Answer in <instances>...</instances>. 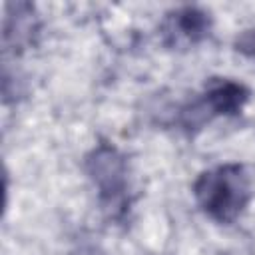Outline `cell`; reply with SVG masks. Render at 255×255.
<instances>
[{
	"label": "cell",
	"instance_id": "6da1fadb",
	"mask_svg": "<svg viewBox=\"0 0 255 255\" xmlns=\"http://www.w3.org/2000/svg\"><path fill=\"white\" fill-rule=\"evenodd\" d=\"M193 195L201 211L217 223H233L253 195L251 175L243 163H221L199 173Z\"/></svg>",
	"mask_w": 255,
	"mask_h": 255
},
{
	"label": "cell",
	"instance_id": "7a4b0ae2",
	"mask_svg": "<svg viewBox=\"0 0 255 255\" xmlns=\"http://www.w3.org/2000/svg\"><path fill=\"white\" fill-rule=\"evenodd\" d=\"M88 177L92 179L102 209L112 219H124L129 209V177L128 161L112 143H98L84 159Z\"/></svg>",
	"mask_w": 255,
	"mask_h": 255
},
{
	"label": "cell",
	"instance_id": "3957f363",
	"mask_svg": "<svg viewBox=\"0 0 255 255\" xmlns=\"http://www.w3.org/2000/svg\"><path fill=\"white\" fill-rule=\"evenodd\" d=\"M249 100V90L229 78H211L205 84L203 94L181 112V124L185 128H199L217 116H235Z\"/></svg>",
	"mask_w": 255,
	"mask_h": 255
},
{
	"label": "cell",
	"instance_id": "277c9868",
	"mask_svg": "<svg viewBox=\"0 0 255 255\" xmlns=\"http://www.w3.org/2000/svg\"><path fill=\"white\" fill-rule=\"evenodd\" d=\"M159 32L165 46L191 48L209 36L211 16L197 6H181L165 14Z\"/></svg>",
	"mask_w": 255,
	"mask_h": 255
},
{
	"label": "cell",
	"instance_id": "5b68a950",
	"mask_svg": "<svg viewBox=\"0 0 255 255\" xmlns=\"http://www.w3.org/2000/svg\"><path fill=\"white\" fill-rule=\"evenodd\" d=\"M38 18L34 6L26 2L8 4L4 20V48L6 50H24L28 48L38 34Z\"/></svg>",
	"mask_w": 255,
	"mask_h": 255
},
{
	"label": "cell",
	"instance_id": "8992f818",
	"mask_svg": "<svg viewBox=\"0 0 255 255\" xmlns=\"http://www.w3.org/2000/svg\"><path fill=\"white\" fill-rule=\"evenodd\" d=\"M235 48H237V52H241L243 56L255 60V28L241 32V34L237 36V40H235Z\"/></svg>",
	"mask_w": 255,
	"mask_h": 255
},
{
	"label": "cell",
	"instance_id": "52a82bcc",
	"mask_svg": "<svg viewBox=\"0 0 255 255\" xmlns=\"http://www.w3.org/2000/svg\"><path fill=\"white\" fill-rule=\"evenodd\" d=\"M80 255H102L98 249H94V247H90V249H82L80 251Z\"/></svg>",
	"mask_w": 255,
	"mask_h": 255
}]
</instances>
